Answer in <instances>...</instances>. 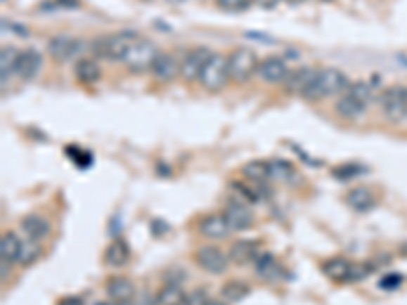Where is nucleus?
Returning <instances> with one entry per match:
<instances>
[{"label": "nucleus", "instance_id": "obj_43", "mask_svg": "<svg viewBox=\"0 0 407 305\" xmlns=\"http://www.w3.org/2000/svg\"><path fill=\"white\" fill-rule=\"evenodd\" d=\"M288 4H299V2H304V0H285Z\"/></svg>", "mask_w": 407, "mask_h": 305}, {"label": "nucleus", "instance_id": "obj_13", "mask_svg": "<svg viewBox=\"0 0 407 305\" xmlns=\"http://www.w3.org/2000/svg\"><path fill=\"white\" fill-rule=\"evenodd\" d=\"M79 47H82L79 39L67 37V35H58L49 39L47 43V51L56 61H70L74 56H78Z\"/></svg>", "mask_w": 407, "mask_h": 305}, {"label": "nucleus", "instance_id": "obj_46", "mask_svg": "<svg viewBox=\"0 0 407 305\" xmlns=\"http://www.w3.org/2000/svg\"><path fill=\"white\" fill-rule=\"evenodd\" d=\"M2 2H6V0H2Z\"/></svg>", "mask_w": 407, "mask_h": 305}, {"label": "nucleus", "instance_id": "obj_29", "mask_svg": "<svg viewBox=\"0 0 407 305\" xmlns=\"http://www.w3.org/2000/svg\"><path fill=\"white\" fill-rule=\"evenodd\" d=\"M249 293H251V287L247 285L245 281H228L220 291V295L226 304H238V301L247 299Z\"/></svg>", "mask_w": 407, "mask_h": 305}, {"label": "nucleus", "instance_id": "obj_40", "mask_svg": "<svg viewBox=\"0 0 407 305\" xmlns=\"http://www.w3.org/2000/svg\"><path fill=\"white\" fill-rule=\"evenodd\" d=\"M257 6H261V8H265V11H271L275 8L277 4H279V0H252Z\"/></svg>", "mask_w": 407, "mask_h": 305}, {"label": "nucleus", "instance_id": "obj_30", "mask_svg": "<svg viewBox=\"0 0 407 305\" xmlns=\"http://www.w3.org/2000/svg\"><path fill=\"white\" fill-rule=\"evenodd\" d=\"M231 186H233L234 193L238 195V200L245 202V204H259V202L263 200V193H261V188H263V186H257V183H243V181H234Z\"/></svg>", "mask_w": 407, "mask_h": 305}, {"label": "nucleus", "instance_id": "obj_2", "mask_svg": "<svg viewBox=\"0 0 407 305\" xmlns=\"http://www.w3.org/2000/svg\"><path fill=\"white\" fill-rule=\"evenodd\" d=\"M370 100H373V90L367 82H354L350 84L347 94L336 102V112L349 120H354L367 112Z\"/></svg>", "mask_w": 407, "mask_h": 305}, {"label": "nucleus", "instance_id": "obj_32", "mask_svg": "<svg viewBox=\"0 0 407 305\" xmlns=\"http://www.w3.org/2000/svg\"><path fill=\"white\" fill-rule=\"evenodd\" d=\"M41 257V245L37 240H29L27 238V242H22V248H20V257H19V263L22 267H29V265H33L37 259Z\"/></svg>", "mask_w": 407, "mask_h": 305}, {"label": "nucleus", "instance_id": "obj_33", "mask_svg": "<svg viewBox=\"0 0 407 305\" xmlns=\"http://www.w3.org/2000/svg\"><path fill=\"white\" fill-rule=\"evenodd\" d=\"M218 8L231 15H238V13H247L251 6V0H216Z\"/></svg>", "mask_w": 407, "mask_h": 305}, {"label": "nucleus", "instance_id": "obj_34", "mask_svg": "<svg viewBox=\"0 0 407 305\" xmlns=\"http://www.w3.org/2000/svg\"><path fill=\"white\" fill-rule=\"evenodd\" d=\"M375 271L373 263H352V268H350V277L349 283H356V281H363L365 277H368L370 273Z\"/></svg>", "mask_w": 407, "mask_h": 305}, {"label": "nucleus", "instance_id": "obj_45", "mask_svg": "<svg viewBox=\"0 0 407 305\" xmlns=\"http://www.w3.org/2000/svg\"><path fill=\"white\" fill-rule=\"evenodd\" d=\"M324 2H330V0H324Z\"/></svg>", "mask_w": 407, "mask_h": 305}, {"label": "nucleus", "instance_id": "obj_15", "mask_svg": "<svg viewBox=\"0 0 407 305\" xmlns=\"http://www.w3.org/2000/svg\"><path fill=\"white\" fill-rule=\"evenodd\" d=\"M252 267H254V273L261 277V279H265V281H279V279H283V275H285V271H283V265L273 257L271 252H261L259 257H257V261L252 263Z\"/></svg>", "mask_w": 407, "mask_h": 305}, {"label": "nucleus", "instance_id": "obj_36", "mask_svg": "<svg viewBox=\"0 0 407 305\" xmlns=\"http://www.w3.org/2000/svg\"><path fill=\"white\" fill-rule=\"evenodd\" d=\"M365 171L363 167H356V165H342V167H338V169H334V177H338V179H350V177H354V175H361V173Z\"/></svg>", "mask_w": 407, "mask_h": 305}, {"label": "nucleus", "instance_id": "obj_11", "mask_svg": "<svg viewBox=\"0 0 407 305\" xmlns=\"http://www.w3.org/2000/svg\"><path fill=\"white\" fill-rule=\"evenodd\" d=\"M290 67L281 58H267L259 63L257 76L267 84H283L290 76Z\"/></svg>", "mask_w": 407, "mask_h": 305}, {"label": "nucleus", "instance_id": "obj_22", "mask_svg": "<svg viewBox=\"0 0 407 305\" xmlns=\"http://www.w3.org/2000/svg\"><path fill=\"white\" fill-rule=\"evenodd\" d=\"M74 74H76L78 82H82V84L94 86L96 82H100V77H102V67L98 65V61L94 58H84L76 61Z\"/></svg>", "mask_w": 407, "mask_h": 305}, {"label": "nucleus", "instance_id": "obj_44", "mask_svg": "<svg viewBox=\"0 0 407 305\" xmlns=\"http://www.w3.org/2000/svg\"><path fill=\"white\" fill-rule=\"evenodd\" d=\"M165 2H172V4H181L183 0H165Z\"/></svg>", "mask_w": 407, "mask_h": 305}, {"label": "nucleus", "instance_id": "obj_12", "mask_svg": "<svg viewBox=\"0 0 407 305\" xmlns=\"http://www.w3.org/2000/svg\"><path fill=\"white\" fill-rule=\"evenodd\" d=\"M259 254H261L259 242H257V240H247V238L236 240V242H233L231 248H228V259H231V263L238 265V267H245V265L254 263Z\"/></svg>", "mask_w": 407, "mask_h": 305}, {"label": "nucleus", "instance_id": "obj_21", "mask_svg": "<svg viewBox=\"0 0 407 305\" xmlns=\"http://www.w3.org/2000/svg\"><path fill=\"white\" fill-rule=\"evenodd\" d=\"M129 259H131V248L122 238H115L104 250V261L108 267H124L129 263Z\"/></svg>", "mask_w": 407, "mask_h": 305}, {"label": "nucleus", "instance_id": "obj_17", "mask_svg": "<svg viewBox=\"0 0 407 305\" xmlns=\"http://www.w3.org/2000/svg\"><path fill=\"white\" fill-rule=\"evenodd\" d=\"M20 230L25 232V236L29 238V240H45L47 236H49V232H51V226H49V222H47V218H43L39 214H29V216H25L22 220H20Z\"/></svg>", "mask_w": 407, "mask_h": 305}, {"label": "nucleus", "instance_id": "obj_3", "mask_svg": "<svg viewBox=\"0 0 407 305\" xmlns=\"http://www.w3.org/2000/svg\"><path fill=\"white\" fill-rule=\"evenodd\" d=\"M349 88L350 82L344 72L334 70V67H326V70H320V72H318V76L314 79L311 88L306 92L304 98H308V100H322V98L342 94V92H347Z\"/></svg>", "mask_w": 407, "mask_h": 305}, {"label": "nucleus", "instance_id": "obj_25", "mask_svg": "<svg viewBox=\"0 0 407 305\" xmlns=\"http://www.w3.org/2000/svg\"><path fill=\"white\" fill-rule=\"evenodd\" d=\"M347 204L354 212H370L375 208V195L367 188H352L347 193Z\"/></svg>", "mask_w": 407, "mask_h": 305}, {"label": "nucleus", "instance_id": "obj_20", "mask_svg": "<svg viewBox=\"0 0 407 305\" xmlns=\"http://www.w3.org/2000/svg\"><path fill=\"white\" fill-rule=\"evenodd\" d=\"M350 268H352V263L344 257H332L322 263V273L334 283H349Z\"/></svg>", "mask_w": 407, "mask_h": 305}, {"label": "nucleus", "instance_id": "obj_7", "mask_svg": "<svg viewBox=\"0 0 407 305\" xmlns=\"http://www.w3.org/2000/svg\"><path fill=\"white\" fill-rule=\"evenodd\" d=\"M383 115L391 122H403L407 118V88L406 86H391L381 94Z\"/></svg>", "mask_w": 407, "mask_h": 305}, {"label": "nucleus", "instance_id": "obj_10", "mask_svg": "<svg viewBox=\"0 0 407 305\" xmlns=\"http://www.w3.org/2000/svg\"><path fill=\"white\" fill-rule=\"evenodd\" d=\"M222 214H224L231 230H234V232L249 230L254 224V216H252L249 204H245L240 200H231Z\"/></svg>", "mask_w": 407, "mask_h": 305}, {"label": "nucleus", "instance_id": "obj_5", "mask_svg": "<svg viewBox=\"0 0 407 305\" xmlns=\"http://www.w3.org/2000/svg\"><path fill=\"white\" fill-rule=\"evenodd\" d=\"M157 53H159V49H157L153 41L138 37L135 43L131 45V49H129V53H127V58H124L122 63H124L131 72H135V74L151 72V65H153V61H155Z\"/></svg>", "mask_w": 407, "mask_h": 305}, {"label": "nucleus", "instance_id": "obj_8", "mask_svg": "<svg viewBox=\"0 0 407 305\" xmlns=\"http://www.w3.org/2000/svg\"><path fill=\"white\" fill-rule=\"evenodd\" d=\"M212 58V51L208 47H195L186 53V58L179 61V76L186 82H198L208 59Z\"/></svg>", "mask_w": 407, "mask_h": 305}, {"label": "nucleus", "instance_id": "obj_26", "mask_svg": "<svg viewBox=\"0 0 407 305\" xmlns=\"http://www.w3.org/2000/svg\"><path fill=\"white\" fill-rule=\"evenodd\" d=\"M22 242L15 232H4L0 238V257L6 263H19Z\"/></svg>", "mask_w": 407, "mask_h": 305}, {"label": "nucleus", "instance_id": "obj_38", "mask_svg": "<svg viewBox=\"0 0 407 305\" xmlns=\"http://www.w3.org/2000/svg\"><path fill=\"white\" fill-rule=\"evenodd\" d=\"M58 305H84V301L78 295H67V297H61Z\"/></svg>", "mask_w": 407, "mask_h": 305}, {"label": "nucleus", "instance_id": "obj_31", "mask_svg": "<svg viewBox=\"0 0 407 305\" xmlns=\"http://www.w3.org/2000/svg\"><path fill=\"white\" fill-rule=\"evenodd\" d=\"M269 167H271L273 181H290L295 173L290 161H283V159H273V161H269Z\"/></svg>", "mask_w": 407, "mask_h": 305}, {"label": "nucleus", "instance_id": "obj_9", "mask_svg": "<svg viewBox=\"0 0 407 305\" xmlns=\"http://www.w3.org/2000/svg\"><path fill=\"white\" fill-rule=\"evenodd\" d=\"M195 263H198V267L204 268V271L210 273V275H222V273L228 268L231 259H228V254H226L224 250L208 245V247L198 248V252H195Z\"/></svg>", "mask_w": 407, "mask_h": 305}, {"label": "nucleus", "instance_id": "obj_23", "mask_svg": "<svg viewBox=\"0 0 407 305\" xmlns=\"http://www.w3.org/2000/svg\"><path fill=\"white\" fill-rule=\"evenodd\" d=\"M106 293H108V297L115 299V301H129V299H133V295H135V285H133V281L127 279V277H112V279H108V283H106Z\"/></svg>", "mask_w": 407, "mask_h": 305}, {"label": "nucleus", "instance_id": "obj_6", "mask_svg": "<svg viewBox=\"0 0 407 305\" xmlns=\"http://www.w3.org/2000/svg\"><path fill=\"white\" fill-rule=\"evenodd\" d=\"M208 92H220L228 82H231V72H228V59L220 53H212L208 59L202 76L198 79Z\"/></svg>", "mask_w": 407, "mask_h": 305}, {"label": "nucleus", "instance_id": "obj_42", "mask_svg": "<svg viewBox=\"0 0 407 305\" xmlns=\"http://www.w3.org/2000/svg\"><path fill=\"white\" fill-rule=\"evenodd\" d=\"M208 305H226V301H214V299H210V304Z\"/></svg>", "mask_w": 407, "mask_h": 305}, {"label": "nucleus", "instance_id": "obj_28", "mask_svg": "<svg viewBox=\"0 0 407 305\" xmlns=\"http://www.w3.org/2000/svg\"><path fill=\"white\" fill-rule=\"evenodd\" d=\"M20 51L17 47H13V45L2 47V51H0V76H2V82H6V77L13 76L17 72Z\"/></svg>", "mask_w": 407, "mask_h": 305}, {"label": "nucleus", "instance_id": "obj_27", "mask_svg": "<svg viewBox=\"0 0 407 305\" xmlns=\"http://www.w3.org/2000/svg\"><path fill=\"white\" fill-rule=\"evenodd\" d=\"M186 291L179 283H165L157 291L155 305H181L186 301Z\"/></svg>", "mask_w": 407, "mask_h": 305}, {"label": "nucleus", "instance_id": "obj_39", "mask_svg": "<svg viewBox=\"0 0 407 305\" xmlns=\"http://www.w3.org/2000/svg\"><path fill=\"white\" fill-rule=\"evenodd\" d=\"M56 4H58V8H67V11H72V8H78L79 0H56Z\"/></svg>", "mask_w": 407, "mask_h": 305}, {"label": "nucleus", "instance_id": "obj_18", "mask_svg": "<svg viewBox=\"0 0 407 305\" xmlns=\"http://www.w3.org/2000/svg\"><path fill=\"white\" fill-rule=\"evenodd\" d=\"M200 232L210 240H222L231 234V226H228L224 214H210V216L202 218Z\"/></svg>", "mask_w": 407, "mask_h": 305}, {"label": "nucleus", "instance_id": "obj_4", "mask_svg": "<svg viewBox=\"0 0 407 305\" xmlns=\"http://www.w3.org/2000/svg\"><path fill=\"white\" fill-rule=\"evenodd\" d=\"M228 72H231V79L233 82H238V84H243V82H249L254 74H257V70H259V58H257V53L249 49V47H236L234 51H231L228 56Z\"/></svg>", "mask_w": 407, "mask_h": 305}, {"label": "nucleus", "instance_id": "obj_24", "mask_svg": "<svg viewBox=\"0 0 407 305\" xmlns=\"http://www.w3.org/2000/svg\"><path fill=\"white\" fill-rule=\"evenodd\" d=\"M243 175L257 186H265L267 181H271V167H269V161H263V159H257L251 161L243 167Z\"/></svg>", "mask_w": 407, "mask_h": 305}, {"label": "nucleus", "instance_id": "obj_16", "mask_svg": "<svg viewBox=\"0 0 407 305\" xmlns=\"http://www.w3.org/2000/svg\"><path fill=\"white\" fill-rule=\"evenodd\" d=\"M41 65H43V58H41L39 51L37 49H25V51H20L15 76H19L22 82H31L41 72Z\"/></svg>", "mask_w": 407, "mask_h": 305}, {"label": "nucleus", "instance_id": "obj_1", "mask_svg": "<svg viewBox=\"0 0 407 305\" xmlns=\"http://www.w3.org/2000/svg\"><path fill=\"white\" fill-rule=\"evenodd\" d=\"M135 33L124 31V33H117V35H108V37H98L90 43V51L92 56L98 59H106V61H124L131 45L136 41Z\"/></svg>", "mask_w": 407, "mask_h": 305}, {"label": "nucleus", "instance_id": "obj_41", "mask_svg": "<svg viewBox=\"0 0 407 305\" xmlns=\"http://www.w3.org/2000/svg\"><path fill=\"white\" fill-rule=\"evenodd\" d=\"M115 305H135V304H133V301L129 299V301H115Z\"/></svg>", "mask_w": 407, "mask_h": 305}, {"label": "nucleus", "instance_id": "obj_47", "mask_svg": "<svg viewBox=\"0 0 407 305\" xmlns=\"http://www.w3.org/2000/svg\"><path fill=\"white\" fill-rule=\"evenodd\" d=\"M100 305H106V304H100Z\"/></svg>", "mask_w": 407, "mask_h": 305}, {"label": "nucleus", "instance_id": "obj_14", "mask_svg": "<svg viewBox=\"0 0 407 305\" xmlns=\"http://www.w3.org/2000/svg\"><path fill=\"white\" fill-rule=\"evenodd\" d=\"M318 76V70H311V67H297V70H291L288 79L283 82L285 84V90L290 94H299L306 96V92L311 88L314 79Z\"/></svg>", "mask_w": 407, "mask_h": 305}, {"label": "nucleus", "instance_id": "obj_37", "mask_svg": "<svg viewBox=\"0 0 407 305\" xmlns=\"http://www.w3.org/2000/svg\"><path fill=\"white\" fill-rule=\"evenodd\" d=\"M401 281H403V277L393 273V275H387V277L381 279V287H383V289H397V287L401 285Z\"/></svg>", "mask_w": 407, "mask_h": 305}, {"label": "nucleus", "instance_id": "obj_35", "mask_svg": "<svg viewBox=\"0 0 407 305\" xmlns=\"http://www.w3.org/2000/svg\"><path fill=\"white\" fill-rule=\"evenodd\" d=\"M210 304V297L204 289H194L192 293L186 295V301L181 305H208Z\"/></svg>", "mask_w": 407, "mask_h": 305}, {"label": "nucleus", "instance_id": "obj_19", "mask_svg": "<svg viewBox=\"0 0 407 305\" xmlns=\"http://www.w3.org/2000/svg\"><path fill=\"white\" fill-rule=\"evenodd\" d=\"M151 74L161 82H172L179 76V61L172 53L159 51L153 65H151Z\"/></svg>", "mask_w": 407, "mask_h": 305}]
</instances>
